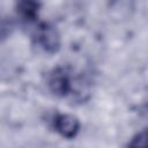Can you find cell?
Wrapping results in <instances>:
<instances>
[{
	"instance_id": "cell-4",
	"label": "cell",
	"mask_w": 148,
	"mask_h": 148,
	"mask_svg": "<svg viewBox=\"0 0 148 148\" xmlns=\"http://www.w3.org/2000/svg\"><path fill=\"white\" fill-rule=\"evenodd\" d=\"M39 7L40 3L36 1H20L16 3V13L24 24L31 25L38 21Z\"/></svg>"
},
{
	"instance_id": "cell-5",
	"label": "cell",
	"mask_w": 148,
	"mask_h": 148,
	"mask_svg": "<svg viewBox=\"0 0 148 148\" xmlns=\"http://www.w3.org/2000/svg\"><path fill=\"white\" fill-rule=\"evenodd\" d=\"M127 148H148V128L136 133L132 138Z\"/></svg>"
},
{
	"instance_id": "cell-1",
	"label": "cell",
	"mask_w": 148,
	"mask_h": 148,
	"mask_svg": "<svg viewBox=\"0 0 148 148\" xmlns=\"http://www.w3.org/2000/svg\"><path fill=\"white\" fill-rule=\"evenodd\" d=\"M46 83L51 92L58 97H71L80 95L75 88L76 83H82V80L74 75V72L68 66H59L53 68L46 76Z\"/></svg>"
},
{
	"instance_id": "cell-3",
	"label": "cell",
	"mask_w": 148,
	"mask_h": 148,
	"mask_svg": "<svg viewBox=\"0 0 148 148\" xmlns=\"http://www.w3.org/2000/svg\"><path fill=\"white\" fill-rule=\"evenodd\" d=\"M53 128L65 139H74L80 131L79 119L68 113H58L52 120Z\"/></svg>"
},
{
	"instance_id": "cell-2",
	"label": "cell",
	"mask_w": 148,
	"mask_h": 148,
	"mask_svg": "<svg viewBox=\"0 0 148 148\" xmlns=\"http://www.w3.org/2000/svg\"><path fill=\"white\" fill-rule=\"evenodd\" d=\"M31 30L32 43L46 53L53 54L59 51L61 38L58 29L49 22H35Z\"/></svg>"
}]
</instances>
